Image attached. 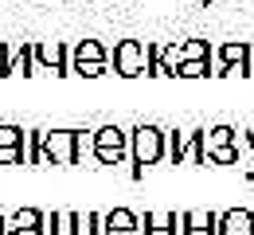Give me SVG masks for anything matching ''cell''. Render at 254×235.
<instances>
[{
	"label": "cell",
	"instance_id": "1",
	"mask_svg": "<svg viewBox=\"0 0 254 235\" xmlns=\"http://www.w3.org/2000/svg\"><path fill=\"white\" fill-rule=\"evenodd\" d=\"M129 153H133V180H141L145 168L157 165L160 157L168 153L164 149V130L160 126H137L129 134Z\"/></svg>",
	"mask_w": 254,
	"mask_h": 235
},
{
	"label": "cell",
	"instance_id": "2",
	"mask_svg": "<svg viewBox=\"0 0 254 235\" xmlns=\"http://www.w3.org/2000/svg\"><path fill=\"white\" fill-rule=\"evenodd\" d=\"M43 161L78 165L82 161V130H43Z\"/></svg>",
	"mask_w": 254,
	"mask_h": 235
},
{
	"label": "cell",
	"instance_id": "3",
	"mask_svg": "<svg viewBox=\"0 0 254 235\" xmlns=\"http://www.w3.org/2000/svg\"><path fill=\"white\" fill-rule=\"evenodd\" d=\"M114 71L122 78H137V75H149V43H137V39H122L114 47Z\"/></svg>",
	"mask_w": 254,
	"mask_h": 235
},
{
	"label": "cell",
	"instance_id": "4",
	"mask_svg": "<svg viewBox=\"0 0 254 235\" xmlns=\"http://www.w3.org/2000/svg\"><path fill=\"white\" fill-rule=\"evenodd\" d=\"M126 153H129V134H122L118 126L94 130V157H98V165H122Z\"/></svg>",
	"mask_w": 254,
	"mask_h": 235
},
{
	"label": "cell",
	"instance_id": "5",
	"mask_svg": "<svg viewBox=\"0 0 254 235\" xmlns=\"http://www.w3.org/2000/svg\"><path fill=\"white\" fill-rule=\"evenodd\" d=\"M211 75H251V43H223L211 55Z\"/></svg>",
	"mask_w": 254,
	"mask_h": 235
},
{
	"label": "cell",
	"instance_id": "6",
	"mask_svg": "<svg viewBox=\"0 0 254 235\" xmlns=\"http://www.w3.org/2000/svg\"><path fill=\"white\" fill-rule=\"evenodd\" d=\"M35 67L39 71H51V75H70V59H66V47L63 43H35Z\"/></svg>",
	"mask_w": 254,
	"mask_h": 235
},
{
	"label": "cell",
	"instance_id": "7",
	"mask_svg": "<svg viewBox=\"0 0 254 235\" xmlns=\"http://www.w3.org/2000/svg\"><path fill=\"white\" fill-rule=\"evenodd\" d=\"M141 235H184V216H176V212H145Z\"/></svg>",
	"mask_w": 254,
	"mask_h": 235
},
{
	"label": "cell",
	"instance_id": "8",
	"mask_svg": "<svg viewBox=\"0 0 254 235\" xmlns=\"http://www.w3.org/2000/svg\"><path fill=\"white\" fill-rule=\"evenodd\" d=\"M219 235H254V212L231 208L219 216Z\"/></svg>",
	"mask_w": 254,
	"mask_h": 235
},
{
	"label": "cell",
	"instance_id": "9",
	"mask_svg": "<svg viewBox=\"0 0 254 235\" xmlns=\"http://www.w3.org/2000/svg\"><path fill=\"white\" fill-rule=\"evenodd\" d=\"M126 232H141V220L129 208H114L110 216H102V235H126Z\"/></svg>",
	"mask_w": 254,
	"mask_h": 235
},
{
	"label": "cell",
	"instance_id": "10",
	"mask_svg": "<svg viewBox=\"0 0 254 235\" xmlns=\"http://www.w3.org/2000/svg\"><path fill=\"white\" fill-rule=\"evenodd\" d=\"M184 235H219L215 212H184Z\"/></svg>",
	"mask_w": 254,
	"mask_h": 235
},
{
	"label": "cell",
	"instance_id": "11",
	"mask_svg": "<svg viewBox=\"0 0 254 235\" xmlns=\"http://www.w3.org/2000/svg\"><path fill=\"white\" fill-rule=\"evenodd\" d=\"M110 59V51L98 43V39H82V43H74V51H70V67L74 63H106Z\"/></svg>",
	"mask_w": 254,
	"mask_h": 235
},
{
	"label": "cell",
	"instance_id": "12",
	"mask_svg": "<svg viewBox=\"0 0 254 235\" xmlns=\"http://www.w3.org/2000/svg\"><path fill=\"white\" fill-rule=\"evenodd\" d=\"M235 153H239V168H243V176L254 180V134H235Z\"/></svg>",
	"mask_w": 254,
	"mask_h": 235
},
{
	"label": "cell",
	"instance_id": "13",
	"mask_svg": "<svg viewBox=\"0 0 254 235\" xmlns=\"http://www.w3.org/2000/svg\"><path fill=\"white\" fill-rule=\"evenodd\" d=\"M164 157L172 161V165H184V157H188V137L180 134V130H164Z\"/></svg>",
	"mask_w": 254,
	"mask_h": 235
},
{
	"label": "cell",
	"instance_id": "14",
	"mask_svg": "<svg viewBox=\"0 0 254 235\" xmlns=\"http://www.w3.org/2000/svg\"><path fill=\"white\" fill-rule=\"evenodd\" d=\"M74 235H102V216L98 212H78L74 216Z\"/></svg>",
	"mask_w": 254,
	"mask_h": 235
},
{
	"label": "cell",
	"instance_id": "15",
	"mask_svg": "<svg viewBox=\"0 0 254 235\" xmlns=\"http://www.w3.org/2000/svg\"><path fill=\"white\" fill-rule=\"evenodd\" d=\"M8 228H43V212H39V208H20V212L8 220Z\"/></svg>",
	"mask_w": 254,
	"mask_h": 235
},
{
	"label": "cell",
	"instance_id": "16",
	"mask_svg": "<svg viewBox=\"0 0 254 235\" xmlns=\"http://www.w3.org/2000/svg\"><path fill=\"white\" fill-rule=\"evenodd\" d=\"M24 149H28V165H43V130H32L24 137Z\"/></svg>",
	"mask_w": 254,
	"mask_h": 235
},
{
	"label": "cell",
	"instance_id": "17",
	"mask_svg": "<svg viewBox=\"0 0 254 235\" xmlns=\"http://www.w3.org/2000/svg\"><path fill=\"white\" fill-rule=\"evenodd\" d=\"M74 216L78 212H51V235H74Z\"/></svg>",
	"mask_w": 254,
	"mask_h": 235
},
{
	"label": "cell",
	"instance_id": "18",
	"mask_svg": "<svg viewBox=\"0 0 254 235\" xmlns=\"http://www.w3.org/2000/svg\"><path fill=\"white\" fill-rule=\"evenodd\" d=\"M203 75H211V59H191L176 71V78H203Z\"/></svg>",
	"mask_w": 254,
	"mask_h": 235
},
{
	"label": "cell",
	"instance_id": "19",
	"mask_svg": "<svg viewBox=\"0 0 254 235\" xmlns=\"http://www.w3.org/2000/svg\"><path fill=\"white\" fill-rule=\"evenodd\" d=\"M12 75H35V47H20V59L12 63Z\"/></svg>",
	"mask_w": 254,
	"mask_h": 235
},
{
	"label": "cell",
	"instance_id": "20",
	"mask_svg": "<svg viewBox=\"0 0 254 235\" xmlns=\"http://www.w3.org/2000/svg\"><path fill=\"white\" fill-rule=\"evenodd\" d=\"M28 161V149L24 145H8V149H0V165H24Z\"/></svg>",
	"mask_w": 254,
	"mask_h": 235
},
{
	"label": "cell",
	"instance_id": "21",
	"mask_svg": "<svg viewBox=\"0 0 254 235\" xmlns=\"http://www.w3.org/2000/svg\"><path fill=\"white\" fill-rule=\"evenodd\" d=\"M24 130H16V126H0V149H8V145H24Z\"/></svg>",
	"mask_w": 254,
	"mask_h": 235
},
{
	"label": "cell",
	"instance_id": "22",
	"mask_svg": "<svg viewBox=\"0 0 254 235\" xmlns=\"http://www.w3.org/2000/svg\"><path fill=\"white\" fill-rule=\"evenodd\" d=\"M70 75H82V78H98V75H106V63H74Z\"/></svg>",
	"mask_w": 254,
	"mask_h": 235
},
{
	"label": "cell",
	"instance_id": "23",
	"mask_svg": "<svg viewBox=\"0 0 254 235\" xmlns=\"http://www.w3.org/2000/svg\"><path fill=\"white\" fill-rule=\"evenodd\" d=\"M211 161H215V165H239V153H235V145H227L219 153H211Z\"/></svg>",
	"mask_w": 254,
	"mask_h": 235
},
{
	"label": "cell",
	"instance_id": "24",
	"mask_svg": "<svg viewBox=\"0 0 254 235\" xmlns=\"http://www.w3.org/2000/svg\"><path fill=\"white\" fill-rule=\"evenodd\" d=\"M12 75V59H8V43H0V78Z\"/></svg>",
	"mask_w": 254,
	"mask_h": 235
},
{
	"label": "cell",
	"instance_id": "25",
	"mask_svg": "<svg viewBox=\"0 0 254 235\" xmlns=\"http://www.w3.org/2000/svg\"><path fill=\"white\" fill-rule=\"evenodd\" d=\"M8 235H43V228H8Z\"/></svg>",
	"mask_w": 254,
	"mask_h": 235
},
{
	"label": "cell",
	"instance_id": "26",
	"mask_svg": "<svg viewBox=\"0 0 254 235\" xmlns=\"http://www.w3.org/2000/svg\"><path fill=\"white\" fill-rule=\"evenodd\" d=\"M0 235H8V220L4 216H0Z\"/></svg>",
	"mask_w": 254,
	"mask_h": 235
},
{
	"label": "cell",
	"instance_id": "27",
	"mask_svg": "<svg viewBox=\"0 0 254 235\" xmlns=\"http://www.w3.org/2000/svg\"><path fill=\"white\" fill-rule=\"evenodd\" d=\"M203 4H211V0H203Z\"/></svg>",
	"mask_w": 254,
	"mask_h": 235
}]
</instances>
